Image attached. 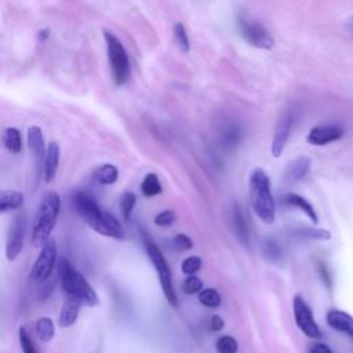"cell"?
Masks as SVG:
<instances>
[{"label": "cell", "instance_id": "cell-1", "mask_svg": "<svg viewBox=\"0 0 353 353\" xmlns=\"http://www.w3.org/2000/svg\"><path fill=\"white\" fill-rule=\"evenodd\" d=\"M72 203L85 223L97 233L113 239H124L125 232L119 219L110 212L102 210L90 194L84 192H74L72 196Z\"/></svg>", "mask_w": 353, "mask_h": 353}, {"label": "cell", "instance_id": "cell-2", "mask_svg": "<svg viewBox=\"0 0 353 353\" xmlns=\"http://www.w3.org/2000/svg\"><path fill=\"white\" fill-rule=\"evenodd\" d=\"M250 203L255 215L266 225L276 219V204L272 194L270 178L262 168H255L248 181Z\"/></svg>", "mask_w": 353, "mask_h": 353}, {"label": "cell", "instance_id": "cell-3", "mask_svg": "<svg viewBox=\"0 0 353 353\" xmlns=\"http://www.w3.org/2000/svg\"><path fill=\"white\" fill-rule=\"evenodd\" d=\"M59 210H61L59 194L54 190L44 193L36 210L33 229H32V241L36 247L41 248L50 239L52 229L57 223Z\"/></svg>", "mask_w": 353, "mask_h": 353}, {"label": "cell", "instance_id": "cell-4", "mask_svg": "<svg viewBox=\"0 0 353 353\" xmlns=\"http://www.w3.org/2000/svg\"><path fill=\"white\" fill-rule=\"evenodd\" d=\"M59 274L61 284L66 295H73L79 298L83 303L90 306L98 305L99 299L95 290L88 284L84 276L77 272L66 259H62L59 263Z\"/></svg>", "mask_w": 353, "mask_h": 353}, {"label": "cell", "instance_id": "cell-5", "mask_svg": "<svg viewBox=\"0 0 353 353\" xmlns=\"http://www.w3.org/2000/svg\"><path fill=\"white\" fill-rule=\"evenodd\" d=\"M142 240H143L145 251L157 272V277L160 280V285H161L165 299L168 301L170 305L176 306L178 296H176V292H175L174 284H172V272H171V268L168 266L165 256L163 255V252L160 251L157 244L145 232H142Z\"/></svg>", "mask_w": 353, "mask_h": 353}, {"label": "cell", "instance_id": "cell-6", "mask_svg": "<svg viewBox=\"0 0 353 353\" xmlns=\"http://www.w3.org/2000/svg\"><path fill=\"white\" fill-rule=\"evenodd\" d=\"M103 37L106 41L108 59H109L113 80L117 85H124L131 76V65H130L128 54L123 43L113 33L105 30Z\"/></svg>", "mask_w": 353, "mask_h": 353}, {"label": "cell", "instance_id": "cell-7", "mask_svg": "<svg viewBox=\"0 0 353 353\" xmlns=\"http://www.w3.org/2000/svg\"><path fill=\"white\" fill-rule=\"evenodd\" d=\"M237 26H239L240 34L250 46L262 48V50H270L273 47L274 40L261 22L244 14H240L237 17Z\"/></svg>", "mask_w": 353, "mask_h": 353}, {"label": "cell", "instance_id": "cell-8", "mask_svg": "<svg viewBox=\"0 0 353 353\" xmlns=\"http://www.w3.org/2000/svg\"><path fill=\"white\" fill-rule=\"evenodd\" d=\"M55 263H57V243L54 239H48L47 243L40 250V254L32 268L30 277L37 283L47 281L54 272Z\"/></svg>", "mask_w": 353, "mask_h": 353}, {"label": "cell", "instance_id": "cell-9", "mask_svg": "<svg viewBox=\"0 0 353 353\" xmlns=\"http://www.w3.org/2000/svg\"><path fill=\"white\" fill-rule=\"evenodd\" d=\"M292 307H294V319H295L298 328L306 336H309L312 339L321 338V331L313 317L312 309L309 307V305L305 302V299L301 295L294 296Z\"/></svg>", "mask_w": 353, "mask_h": 353}, {"label": "cell", "instance_id": "cell-10", "mask_svg": "<svg viewBox=\"0 0 353 353\" xmlns=\"http://www.w3.org/2000/svg\"><path fill=\"white\" fill-rule=\"evenodd\" d=\"M25 229H26V218L21 214H17L8 228L7 239H6V256L8 261L17 259L23 248L25 240Z\"/></svg>", "mask_w": 353, "mask_h": 353}, {"label": "cell", "instance_id": "cell-11", "mask_svg": "<svg viewBox=\"0 0 353 353\" xmlns=\"http://www.w3.org/2000/svg\"><path fill=\"white\" fill-rule=\"evenodd\" d=\"M294 120H295V110H292V109L285 110L283 113V116L279 119L276 128H274L272 148H270L273 157H280L283 154L287 141L290 138L292 125H294Z\"/></svg>", "mask_w": 353, "mask_h": 353}, {"label": "cell", "instance_id": "cell-12", "mask_svg": "<svg viewBox=\"0 0 353 353\" xmlns=\"http://www.w3.org/2000/svg\"><path fill=\"white\" fill-rule=\"evenodd\" d=\"M345 134V128L341 124L324 123L310 128L306 141L314 146H324L331 142L339 141Z\"/></svg>", "mask_w": 353, "mask_h": 353}, {"label": "cell", "instance_id": "cell-13", "mask_svg": "<svg viewBox=\"0 0 353 353\" xmlns=\"http://www.w3.org/2000/svg\"><path fill=\"white\" fill-rule=\"evenodd\" d=\"M327 323L328 325L345 335H347L353 341V317L339 309H331L327 313Z\"/></svg>", "mask_w": 353, "mask_h": 353}, {"label": "cell", "instance_id": "cell-14", "mask_svg": "<svg viewBox=\"0 0 353 353\" xmlns=\"http://www.w3.org/2000/svg\"><path fill=\"white\" fill-rule=\"evenodd\" d=\"M83 302L73 296V295H66L65 298V302L62 305V309H61V313H59V320H58V324L61 327H70L76 323L77 317H79V312H80V307H81Z\"/></svg>", "mask_w": 353, "mask_h": 353}, {"label": "cell", "instance_id": "cell-15", "mask_svg": "<svg viewBox=\"0 0 353 353\" xmlns=\"http://www.w3.org/2000/svg\"><path fill=\"white\" fill-rule=\"evenodd\" d=\"M28 146L32 152V154L36 159V163L44 164V157H46V145H44V137L43 132L40 130V127L37 125H30L28 128Z\"/></svg>", "mask_w": 353, "mask_h": 353}, {"label": "cell", "instance_id": "cell-16", "mask_svg": "<svg viewBox=\"0 0 353 353\" xmlns=\"http://www.w3.org/2000/svg\"><path fill=\"white\" fill-rule=\"evenodd\" d=\"M310 165H312L310 157L299 156L287 164L284 170V175L288 181H294V182L302 181L309 174Z\"/></svg>", "mask_w": 353, "mask_h": 353}, {"label": "cell", "instance_id": "cell-17", "mask_svg": "<svg viewBox=\"0 0 353 353\" xmlns=\"http://www.w3.org/2000/svg\"><path fill=\"white\" fill-rule=\"evenodd\" d=\"M59 157H61L59 145L57 142H50V145L47 146V150H46V157H44V164H43L46 182H51L55 178L57 170L59 165Z\"/></svg>", "mask_w": 353, "mask_h": 353}, {"label": "cell", "instance_id": "cell-18", "mask_svg": "<svg viewBox=\"0 0 353 353\" xmlns=\"http://www.w3.org/2000/svg\"><path fill=\"white\" fill-rule=\"evenodd\" d=\"M283 200H284L285 204H288V205H291V207H296L298 210H301L314 225L319 223V216H317L316 210L313 208V205H312L305 197H302V196H299V194H296V193L290 192V193H287V194L284 196Z\"/></svg>", "mask_w": 353, "mask_h": 353}, {"label": "cell", "instance_id": "cell-19", "mask_svg": "<svg viewBox=\"0 0 353 353\" xmlns=\"http://www.w3.org/2000/svg\"><path fill=\"white\" fill-rule=\"evenodd\" d=\"M241 139H243V131L239 124H228L221 131V145L226 150H232L236 146H239Z\"/></svg>", "mask_w": 353, "mask_h": 353}, {"label": "cell", "instance_id": "cell-20", "mask_svg": "<svg viewBox=\"0 0 353 353\" xmlns=\"http://www.w3.org/2000/svg\"><path fill=\"white\" fill-rule=\"evenodd\" d=\"M23 205V194L18 190H0V212L14 211Z\"/></svg>", "mask_w": 353, "mask_h": 353}, {"label": "cell", "instance_id": "cell-21", "mask_svg": "<svg viewBox=\"0 0 353 353\" xmlns=\"http://www.w3.org/2000/svg\"><path fill=\"white\" fill-rule=\"evenodd\" d=\"M233 226H234V232L237 239L247 247H250V232H248V226L245 223V219L243 216V212L240 210V207L237 204L233 205Z\"/></svg>", "mask_w": 353, "mask_h": 353}, {"label": "cell", "instance_id": "cell-22", "mask_svg": "<svg viewBox=\"0 0 353 353\" xmlns=\"http://www.w3.org/2000/svg\"><path fill=\"white\" fill-rule=\"evenodd\" d=\"M92 176L101 185H113L119 178V170L113 164H102L95 168Z\"/></svg>", "mask_w": 353, "mask_h": 353}, {"label": "cell", "instance_id": "cell-23", "mask_svg": "<svg viewBox=\"0 0 353 353\" xmlns=\"http://www.w3.org/2000/svg\"><path fill=\"white\" fill-rule=\"evenodd\" d=\"M3 143L11 153H19L22 150L21 132L15 127H7L3 132Z\"/></svg>", "mask_w": 353, "mask_h": 353}, {"label": "cell", "instance_id": "cell-24", "mask_svg": "<svg viewBox=\"0 0 353 353\" xmlns=\"http://www.w3.org/2000/svg\"><path fill=\"white\" fill-rule=\"evenodd\" d=\"M141 192L146 197H153V196L161 194L163 186L160 183L159 176L154 172H149L145 175V178L142 179V183H141Z\"/></svg>", "mask_w": 353, "mask_h": 353}, {"label": "cell", "instance_id": "cell-25", "mask_svg": "<svg viewBox=\"0 0 353 353\" xmlns=\"http://www.w3.org/2000/svg\"><path fill=\"white\" fill-rule=\"evenodd\" d=\"M36 334L43 342H51L55 335V325L50 317H40L36 324Z\"/></svg>", "mask_w": 353, "mask_h": 353}, {"label": "cell", "instance_id": "cell-26", "mask_svg": "<svg viewBox=\"0 0 353 353\" xmlns=\"http://www.w3.org/2000/svg\"><path fill=\"white\" fill-rule=\"evenodd\" d=\"M199 301L205 307L216 309V307H219L222 298H221V294L215 288H203L199 292Z\"/></svg>", "mask_w": 353, "mask_h": 353}, {"label": "cell", "instance_id": "cell-27", "mask_svg": "<svg viewBox=\"0 0 353 353\" xmlns=\"http://www.w3.org/2000/svg\"><path fill=\"white\" fill-rule=\"evenodd\" d=\"M135 203H137V197L132 192H124L120 196V211H121V215L125 221L130 219L131 212L135 207Z\"/></svg>", "mask_w": 353, "mask_h": 353}, {"label": "cell", "instance_id": "cell-28", "mask_svg": "<svg viewBox=\"0 0 353 353\" xmlns=\"http://www.w3.org/2000/svg\"><path fill=\"white\" fill-rule=\"evenodd\" d=\"M215 347H216L218 353H237L239 343L233 336L222 335L216 339Z\"/></svg>", "mask_w": 353, "mask_h": 353}, {"label": "cell", "instance_id": "cell-29", "mask_svg": "<svg viewBox=\"0 0 353 353\" xmlns=\"http://www.w3.org/2000/svg\"><path fill=\"white\" fill-rule=\"evenodd\" d=\"M298 233H299V236H303V237L310 239V240H321V241H325V240H330V239H331V232H330V230L320 229V228H316V226L303 228V229H301Z\"/></svg>", "mask_w": 353, "mask_h": 353}, {"label": "cell", "instance_id": "cell-30", "mask_svg": "<svg viewBox=\"0 0 353 353\" xmlns=\"http://www.w3.org/2000/svg\"><path fill=\"white\" fill-rule=\"evenodd\" d=\"M262 254L268 261H277L281 255V248L280 245L273 240V239H266L262 244Z\"/></svg>", "mask_w": 353, "mask_h": 353}, {"label": "cell", "instance_id": "cell-31", "mask_svg": "<svg viewBox=\"0 0 353 353\" xmlns=\"http://www.w3.org/2000/svg\"><path fill=\"white\" fill-rule=\"evenodd\" d=\"M174 36H175V41L178 44L179 50L183 51V52H188L189 48H190L189 37H188V33L185 30V26L181 22L175 23V26H174Z\"/></svg>", "mask_w": 353, "mask_h": 353}, {"label": "cell", "instance_id": "cell-32", "mask_svg": "<svg viewBox=\"0 0 353 353\" xmlns=\"http://www.w3.org/2000/svg\"><path fill=\"white\" fill-rule=\"evenodd\" d=\"M201 258L197 256V255H192V256H188L186 259H183L182 265H181V269L185 274H194L197 273L200 269H201Z\"/></svg>", "mask_w": 353, "mask_h": 353}, {"label": "cell", "instance_id": "cell-33", "mask_svg": "<svg viewBox=\"0 0 353 353\" xmlns=\"http://www.w3.org/2000/svg\"><path fill=\"white\" fill-rule=\"evenodd\" d=\"M182 290L186 292V294H196V292H200L203 290V281L201 279H199L197 276L194 274H189L183 284H182Z\"/></svg>", "mask_w": 353, "mask_h": 353}, {"label": "cell", "instance_id": "cell-34", "mask_svg": "<svg viewBox=\"0 0 353 353\" xmlns=\"http://www.w3.org/2000/svg\"><path fill=\"white\" fill-rule=\"evenodd\" d=\"M18 335H19V345H21V349L23 353H39L34 343L32 342L29 334L26 332V330L23 327L19 328Z\"/></svg>", "mask_w": 353, "mask_h": 353}, {"label": "cell", "instance_id": "cell-35", "mask_svg": "<svg viewBox=\"0 0 353 353\" xmlns=\"http://www.w3.org/2000/svg\"><path fill=\"white\" fill-rule=\"evenodd\" d=\"M172 244L176 251H189L193 247L192 239L185 233H178L172 239Z\"/></svg>", "mask_w": 353, "mask_h": 353}, {"label": "cell", "instance_id": "cell-36", "mask_svg": "<svg viewBox=\"0 0 353 353\" xmlns=\"http://www.w3.org/2000/svg\"><path fill=\"white\" fill-rule=\"evenodd\" d=\"M175 218H176V215H175V212H174L172 210H164V211L159 212V214L154 216V223H156L157 226L165 228V226L172 225V223L175 222Z\"/></svg>", "mask_w": 353, "mask_h": 353}, {"label": "cell", "instance_id": "cell-37", "mask_svg": "<svg viewBox=\"0 0 353 353\" xmlns=\"http://www.w3.org/2000/svg\"><path fill=\"white\" fill-rule=\"evenodd\" d=\"M210 325H211L210 327L211 331H221L223 328V325H225V321L218 314H214L211 317V320H210Z\"/></svg>", "mask_w": 353, "mask_h": 353}, {"label": "cell", "instance_id": "cell-38", "mask_svg": "<svg viewBox=\"0 0 353 353\" xmlns=\"http://www.w3.org/2000/svg\"><path fill=\"white\" fill-rule=\"evenodd\" d=\"M309 353H332V350L325 343H314L310 346Z\"/></svg>", "mask_w": 353, "mask_h": 353}, {"label": "cell", "instance_id": "cell-39", "mask_svg": "<svg viewBox=\"0 0 353 353\" xmlns=\"http://www.w3.org/2000/svg\"><path fill=\"white\" fill-rule=\"evenodd\" d=\"M345 28H346V32L349 33V36L353 39V15H350V17L346 19Z\"/></svg>", "mask_w": 353, "mask_h": 353}]
</instances>
